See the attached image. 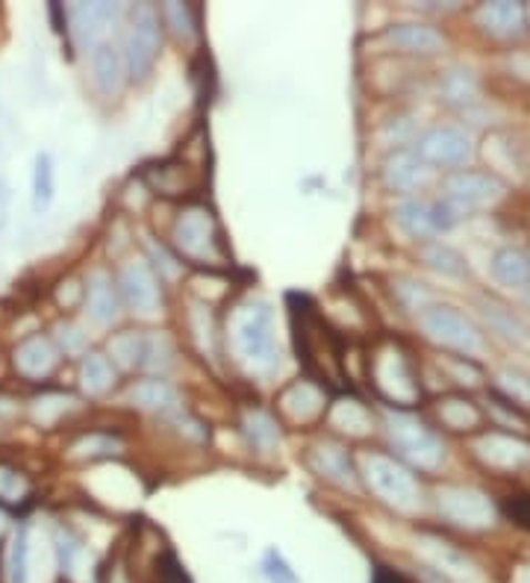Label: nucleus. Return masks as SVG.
Listing matches in <instances>:
<instances>
[{
	"label": "nucleus",
	"mask_w": 530,
	"mask_h": 583,
	"mask_svg": "<svg viewBox=\"0 0 530 583\" xmlns=\"http://www.w3.org/2000/svg\"><path fill=\"white\" fill-rule=\"evenodd\" d=\"M231 339L239 360L263 378L281 369V345L274 339V318L268 304L251 300L233 309Z\"/></svg>",
	"instance_id": "nucleus-1"
},
{
	"label": "nucleus",
	"mask_w": 530,
	"mask_h": 583,
	"mask_svg": "<svg viewBox=\"0 0 530 583\" xmlns=\"http://www.w3.org/2000/svg\"><path fill=\"white\" fill-rule=\"evenodd\" d=\"M359 466H363V478H366L368 489L384 504L395 507L398 513H412L416 507H421L419 481L398 460L386 454H366L359 460Z\"/></svg>",
	"instance_id": "nucleus-2"
},
{
	"label": "nucleus",
	"mask_w": 530,
	"mask_h": 583,
	"mask_svg": "<svg viewBox=\"0 0 530 583\" xmlns=\"http://www.w3.org/2000/svg\"><path fill=\"white\" fill-rule=\"evenodd\" d=\"M419 325L430 342L442 345L448 351H457V357H480L487 342L480 327L469 316H462L460 309L448 307V304H430L419 316Z\"/></svg>",
	"instance_id": "nucleus-3"
},
{
	"label": "nucleus",
	"mask_w": 530,
	"mask_h": 583,
	"mask_svg": "<svg viewBox=\"0 0 530 583\" xmlns=\"http://www.w3.org/2000/svg\"><path fill=\"white\" fill-rule=\"evenodd\" d=\"M371 383L395 407H412L421 398V383L416 378L410 357L395 342H384L371 357Z\"/></svg>",
	"instance_id": "nucleus-4"
},
{
	"label": "nucleus",
	"mask_w": 530,
	"mask_h": 583,
	"mask_svg": "<svg viewBox=\"0 0 530 583\" xmlns=\"http://www.w3.org/2000/svg\"><path fill=\"white\" fill-rule=\"evenodd\" d=\"M174 245L186 259L201 266H218L224 259V245L215 215L206 206H188L174 222Z\"/></svg>",
	"instance_id": "nucleus-5"
},
{
	"label": "nucleus",
	"mask_w": 530,
	"mask_h": 583,
	"mask_svg": "<svg viewBox=\"0 0 530 583\" xmlns=\"http://www.w3.org/2000/svg\"><path fill=\"white\" fill-rule=\"evenodd\" d=\"M386 428H389V442L398 454L412 463L421 472H437L445 460L442 439L421 421L401 416V412H389L386 416Z\"/></svg>",
	"instance_id": "nucleus-6"
},
{
	"label": "nucleus",
	"mask_w": 530,
	"mask_h": 583,
	"mask_svg": "<svg viewBox=\"0 0 530 583\" xmlns=\"http://www.w3.org/2000/svg\"><path fill=\"white\" fill-rule=\"evenodd\" d=\"M156 53H160V12L142 3L133 9L128 33L121 42V57H124V69L130 78L145 80L154 69Z\"/></svg>",
	"instance_id": "nucleus-7"
},
{
	"label": "nucleus",
	"mask_w": 530,
	"mask_h": 583,
	"mask_svg": "<svg viewBox=\"0 0 530 583\" xmlns=\"http://www.w3.org/2000/svg\"><path fill=\"white\" fill-rule=\"evenodd\" d=\"M439 515L460 531H487L496 524V507L483 492L469 487H445L437 498Z\"/></svg>",
	"instance_id": "nucleus-8"
},
{
	"label": "nucleus",
	"mask_w": 530,
	"mask_h": 583,
	"mask_svg": "<svg viewBox=\"0 0 530 583\" xmlns=\"http://www.w3.org/2000/svg\"><path fill=\"white\" fill-rule=\"evenodd\" d=\"M471 454L483 469L498 474H519L530 469V442L504 430L480 433L471 446Z\"/></svg>",
	"instance_id": "nucleus-9"
},
{
	"label": "nucleus",
	"mask_w": 530,
	"mask_h": 583,
	"mask_svg": "<svg viewBox=\"0 0 530 583\" xmlns=\"http://www.w3.org/2000/svg\"><path fill=\"white\" fill-rule=\"evenodd\" d=\"M442 190V201H448L460 215L492 206L504 197V183L489 172H453L451 177H445Z\"/></svg>",
	"instance_id": "nucleus-10"
},
{
	"label": "nucleus",
	"mask_w": 530,
	"mask_h": 583,
	"mask_svg": "<svg viewBox=\"0 0 530 583\" xmlns=\"http://www.w3.org/2000/svg\"><path fill=\"white\" fill-rule=\"evenodd\" d=\"M416 156L437 168H460L471 160V139L460 127H430L416 142Z\"/></svg>",
	"instance_id": "nucleus-11"
},
{
	"label": "nucleus",
	"mask_w": 530,
	"mask_h": 583,
	"mask_svg": "<svg viewBox=\"0 0 530 583\" xmlns=\"http://www.w3.org/2000/svg\"><path fill=\"white\" fill-rule=\"evenodd\" d=\"M421 566L430 575H437L439 583H478L480 572L460 549H453L451 542L437 540V536H425L419 545Z\"/></svg>",
	"instance_id": "nucleus-12"
},
{
	"label": "nucleus",
	"mask_w": 530,
	"mask_h": 583,
	"mask_svg": "<svg viewBox=\"0 0 530 583\" xmlns=\"http://www.w3.org/2000/svg\"><path fill=\"white\" fill-rule=\"evenodd\" d=\"M475 24L480 27V33H487L496 42H519L522 35H528V7L524 3H510V0L480 3L475 9Z\"/></svg>",
	"instance_id": "nucleus-13"
},
{
	"label": "nucleus",
	"mask_w": 530,
	"mask_h": 583,
	"mask_svg": "<svg viewBox=\"0 0 530 583\" xmlns=\"http://www.w3.org/2000/svg\"><path fill=\"white\" fill-rule=\"evenodd\" d=\"M119 289L133 313H139V316L145 318L156 316L163 295H160V284H156L154 268L147 266L145 259H130V263L121 266Z\"/></svg>",
	"instance_id": "nucleus-14"
},
{
	"label": "nucleus",
	"mask_w": 530,
	"mask_h": 583,
	"mask_svg": "<svg viewBox=\"0 0 530 583\" xmlns=\"http://www.w3.org/2000/svg\"><path fill=\"white\" fill-rule=\"evenodd\" d=\"M277 407H281L283 419L298 425V428H307V425H316L318 419H325V389L316 387L313 380H295V383L283 389L281 398H277Z\"/></svg>",
	"instance_id": "nucleus-15"
},
{
	"label": "nucleus",
	"mask_w": 530,
	"mask_h": 583,
	"mask_svg": "<svg viewBox=\"0 0 530 583\" xmlns=\"http://www.w3.org/2000/svg\"><path fill=\"white\" fill-rule=\"evenodd\" d=\"M380 174H384L386 190L398 192V195L421 192L430 181V168L416 156V151H395V154H389Z\"/></svg>",
	"instance_id": "nucleus-16"
},
{
	"label": "nucleus",
	"mask_w": 530,
	"mask_h": 583,
	"mask_svg": "<svg viewBox=\"0 0 530 583\" xmlns=\"http://www.w3.org/2000/svg\"><path fill=\"white\" fill-rule=\"evenodd\" d=\"M12 362H16V371L21 378L44 380L57 369L60 351H57V345L48 336H30V339L18 345L16 354H12Z\"/></svg>",
	"instance_id": "nucleus-17"
},
{
	"label": "nucleus",
	"mask_w": 530,
	"mask_h": 583,
	"mask_svg": "<svg viewBox=\"0 0 530 583\" xmlns=\"http://www.w3.org/2000/svg\"><path fill=\"white\" fill-rule=\"evenodd\" d=\"M386 42L393 44L395 51L410 53V57H437L445 48L442 33L428 24H419V21L393 24L386 30Z\"/></svg>",
	"instance_id": "nucleus-18"
},
{
	"label": "nucleus",
	"mask_w": 530,
	"mask_h": 583,
	"mask_svg": "<svg viewBox=\"0 0 530 583\" xmlns=\"http://www.w3.org/2000/svg\"><path fill=\"white\" fill-rule=\"evenodd\" d=\"M307 460H309V469H313L316 474H322L325 481L336 483V487H343V489L357 487V472H354L351 457H348L345 448L325 442V446L313 448Z\"/></svg>",
	"instance_id": "nucleus-19"
},
{
	"label": "nucleus",
	"mask_w": 530,
	"mask_h": 583,
	"mask_svg": "<svg viewBox=\"0 0 530 583\" xmlns=\"http://www.w3.org/2000/svg\"><path fill=\"white\" fill-rule=\"evenodd\" d=\"M83 300L86 313L94 325H112L119 318V292L106 272H92L83 286Z\"/></svg>",
	"instance_id": "nucleus-20"
},
{
	"label": "nucleus",
	"mask_w": 530,
	"mask_h": 583,
	"mask_svg": "<svg viewBox=\"0 0 530 583\" xmlns=\"http://www.w3.org/2000/svg\"><path fill=\"white\" fill-rule=\"evenodd\" d=\"M437 419L453 433H475L483 425V410L466 395H445L437 401Z\"/></svg>",
	"instance_id": "nucleus-21"
},
{
	"label": "nucleus",
	"mask_w": 530,
	"mask_h": 583,
	"mask_svg": "<svg viewBox=\"0 0 530 583\" xmlns=\"http://www.w3.org/2000/svg\"><path fill=\"white\" fill-rule=\"evenodd\" d=\"M124 57H121L119 48L112 44H98L92 51V78L94 86L101 89L103 95H119L121 86H124Z\"/></svg>",
	"instance_id": "nucleus-22"
},
{
	"label": "nucleus",
	"mask_w": 530,
	"mask_h": 583,
	"mask_svg": "<svg viewBox=\"0 0 530 583\" xmlns=\"http://www.w3.org/2000/svg\"><path fill=\"white\" fill-rule=\"evenodd\" d=\"M480 316L487 321V327L492 334H498L501 339L513 345H530V327L524 325L522 318L516 316L513 309L504 307V304H498V300H483L480 304Z\"/></svg>",
	"instance_id": "nucleus-23"
},
{
	"label": "nucleus",
	"mask_w": 530,
	"mask_h": 583,
	"mask_svg": "<svg viewBox=\"0 0 530 583\" xmlns=\"http://www.w3.org/2000/svg\"><path fill=\"white\" fill-rule=\"evenodd\" d=\"M395 222L412 239H430V236L439 233L437 209L428 201H404V204H398L395 206Z\"/></svg>",
	"instance_id": "nucleus-24"
},
{
	"label": "nucleus",
	"mask_w": 530,
	"mask_h": 583,
	"mask_svg": "<svg viewBox=\"0 0 530 583\" xmlns=\"http://www.w3.org/2000/svg\"><path fill=\"white\" fill-rule=\"evenodd\" d=\"M119 3H80V7L71 9V18H74V27H78L80 42H94V39L119 18Z\"/></svg>",
	"instance_id": "nucleus-25"
},
{
	"label": "nucleus",
	"mask_w": 530,
	"mask_h": 583,
	"mask_svg": "<svg viewBox=\"0 0 530 583\" xmlns=\"http://www.w3.org/2000/svg\"><path fill=\"white\" fill-rule=\"evenodd\" d=\"M33 549H30V533L27 528H18L9 536L7 554H3V581L7 583H30L33 572Z\"/></svg>",
	"instance_id": "nucleus-26"
},
{
	"label": "nucleus",
	"mask_w": 530,
	"mask_h": 583,
	"mask_svg": "<svg viewBox=\"0 0 530 583\" xmlns=\"http://www.w3.org/2000/svg\"><path fill=\"white\" fill-rule=\"evenodd\" d=\"M327 419H330V425H334L336 430H343V433H348V437H368L371 433V412H368V407L363 401H357V398H339V401L330 407V412H327Z\"/></svg>",
	"instance_id": "nucleus-27"
},
{
	"label": "nucleus",
	"mask_w": 530,
	"mask_h": 583,
	"mask_svg": "<svg viewBox=\"0 0 530 583\" xmlns=\"http://www.w3.org/2000/svg\"><path fill=\"white\" fill-rule=\"evenodd\" d=\"M492 277L507 289L530 286V257L519 248H501L492 257Z\"/></svg>",
	"instance_id": "nucleus-28"
},
{
	"label": "nucleus",
	"mask_w": 530,
	"mask_h": 583,
	"mask_svg": "<svg viewBox=\"0 0 530 583\" xmlns=\"http://www.w3.org/2000/svg\"><path fill=\"white\" fill-rule=\"evenodd\" d=\"M130 403L145 412H172L177 410V392L165 380H142L133 383L128 392Z\"/></svg>",
	"instance_id": "nucleus-29"
},
{
	"label": "nucleus",
	"mask_w": 530,
	"mask_h": 583,
	"mask_svg": "<svg viewBox=\"0 0 530 583\" xmlns=\"http://www.w3.org/2000/svg\"><path fill=\"white\" fill-rule=\"evenodd\" d=\"M112 387H115V366L103 354H83V362H80V389L89 398H101Z\"/></svg>",
	"instance_id": "nucleus-30"
},
{
	"label": "nucleus",
	"mask_w": 530,
	"mask_h": 583,
	"mask_svg": "<svg viewBox=\"0 0 530 583\" xmlns=\"http://www.w3.org/2000/svg\"><path fill=\"white\" fill-rule=\"evenodd\" d=\"M421 263L428 268H434L437 275L442 277H457V280H466L469 277V263L462 257L460 250L448 248L442 242H425L419 248Z\"/></svg>",
	"instance_id": "nucleus-31"
},
{
	"label": "nucleus",
	"mask_w": 530,
	"mask_h": 583,
	"mask_svg": "<svg viewBox=\"0 0 530 583\" xmlns=\"http://www.w3.org/2000/svg\"><path fill=\"white\" fill-rule=\"evenodd\" d=\"M242 430H245V439L248 446L259 454H272L274 448L281 446V428L277 421L263 410H248L242 416Z\"/></svg>",
	"instance_id": "nucleus-32"
},
{
	"label": "nucleus",
	"mask_w": 530,
	"mask_h": 583,
	"mask_svg": "<svg viewBox=\"0 0 530 583\" xmlns=\"http://www.w3.org/2000/svg\"><path fill=\"white\" fill-rule=\"evenodd\" d=\"M112 362L119 369H142V354H145V336L136 330H124V334L110 339Z\"/></svg>",
	"instance_id": "nucleus-33"
},
{
	"label": "nucleus",
	"mask_w": 530,
	"mask_h": 583,
	"mask_svg": "<svg viewBox=\"0 0 530 583\" xmlns=\"http://www.w3.org/2000/svg\"><path fill=\"white\" fill-rule=\"evenodd\" d=\"M57 195V174H53L51 154H39L33 163V209L44 213Z\"/></svg>",
	"instance_id": "nucleus-34"
},
{
	"label": "nucleus",
	"mask_w": 530,
	"mask_h": 583,
	"mask_svg": "<svg viewBox=\"0 0 530 583\" xmlns=\"http://www.w3.org/2000/svg\"><path fill=\"white\" fill-rule=\"evenodd\" d=\"M147 183H151L160 195L169 197H180L192 190L186 165H156V168L147 172Z\"/></svg>",
	"instance_id": "nucleus-35"
},
{
	"label": "nucleus",
	"mask_w": 530,
	"mask_h": 583,
	"mask_svg": "<svg viewBox=\"0 0 530 583\" xmlns=\"http://www.w3.org/2000/svg\"><path fill=\"white\" fill-rule=\"evenodd\" d=\"M439 92L448 103H471L478 98V80L471 71L451 69L439 78Z\"/></svg>",
	"instance_id": "nucleus-36"
},
{
	"label": "nucleus",
	"mask_w": 530,
	"mask_h": 583,
	"mask_svg": "<svg viewBox=\"0 0 530 583\" xmlns=\"http://www.w3.org/2000/svg\"><path fill=\"white\" fill-rule=\"evenodd\" d=\"M393 295L407 313H416V316H421V313L430 307V300H434L428 286L419 284V280H410V277H398V280H393Z\"/></svg>",
	"instance_id": "nucleus-37"
},
{
	"label": "nucleus",
	"mask_w": 530,
	"mask_h": 583,
	"mask_svg": "<svg viewBox=\"0 0 530 583\" xmlns=\"http://www.w3.org/2000/svg\"><path fill=\"white\" fill-rule=\"evenodd\" d=\"M498 395L516 403L519 410H530V375L519 369H504L498 375Z\"/></svg>",
	"instance_id": "nucleus-38"
},
{
	"label": "nucleus",
	"mask_w": 530,
	"mask_h": 583,
	"mask_svg": "<svg viewBox=\"0 0 530 583\" xmlns=\"http://www.w3.org/2000/svg\"><path fill=\"white\" fill-rule=\"evenodd\" d=\"M156 12L169 24L174 39H180V42H192L195 39V18H192V9L186 3H163Z\"/></svg>",
	"instance_id": "nucleus-39"
},
{
	"label": "nucleus",
	"mask_w": 530,
	"mask_h": 583,
	"mask_svg": "<svg viewBox=\"0 0 530 583\" xmlns=\"http://www.w3.org/2000/svg\"><path fill=\"white\" fill-rule=\"evenodd\" d=\"M489 410L496 416L498 428H504V433H513V430H530L528 412L519 410L516 403H510L498 392H492V398H489Z\"/></svg>",
	"instance_id": "nucleus-40"
},
{
	"label": "nucleus",
	"mask_w": 530,
	"mask_h": 583,
	"mask_svg": "<svg viewBox=\"0 0 530 583\" xmlns=\"http://www.w3.org/2000/svg\"><path fill=\"white\" fill-rule=\"evenodd\" d=\"M439 366H442V371L453 380V383H462V387H478L480 380H483L480 366L475 360H469V357L445 354V357H439Z\"/></svg>",
	"instance_id": "nucleus-41"
},
{
	"label": "nucleus",
	"mask_w": 530,
	"mask_h": 583,
	"mask_svg": "<svg viewBox=\"0 0 530 583\" xmlns=\"http://www.w3.org/2000/svg\"><path fill=\"white\" fill-rule=\"evenodd\" d=\"M27 495H30V481L18 469H9V466H0V501L9 507L24 504Z\"/></svg>",
	"instance_id": "nucleus-42"
},
{
	"label": "nucleus",
	"mask_w": 530,
	"mask_h": 583,
	"mask_svg": "<svg viewBox=\"0 0 530 583\" xmlns=\"http://www.w3.org/2000/svg\"><path fill=\"white\" fill-rule=\"evenodd\" d=\"M71 398L69 395H42V398H35L33 401V419L35 425H42V428H51L53 421L60 419L62 412L71 410Z\"/></svg>",
	"instance_id": "nucleus-43"
},
{
	"label": "nucleus",
	"mask_w": 530,
	"mask_h": 583,
	"mask_svg": "<svg viewBox=\"0 0 530 583\" xmlns=\"http://www.w3.org/2000/svg\"><path fill=\"white\" fill-rule=\"evenodd\" d=\"M172 362V345L160 334L145 336V354H142V369L165 371Z\"/></svg>",
	"instance_id": "nucleus-44"
},
{
	"label": "nucleus",
	"mask_w": 530,
	"mask_h": 583,
	"mask_svg": "<svg viewBox=\"0 0 530 583\" xmlns=\"http://www.w3.org/2000/svg\"><path fill=\"white\" fill-rule=\"evenodd\" d=\"M259 569H263V577L268 583H300L298 575H295V569L286 563V558H283L281 551L274 549L265 551Z\"/></svg>",
	"instance_id": "nucleus-45"
},
{
	"label": "nucleus",
	"mask_w": 530,
	"mask_h": 583,
	"mask_svg": "<svg viewBox=\"0 0 530 583\" xmlns=\"http://www.w3.org/2000/svg\"><path fill=\"white\" fill-rule=\"evenodd\" d=\"M119 439L101 437V433H92V437L80 439L78 446L71 448L74 457H103V454H115L119 451Z\"/></svg>",
	"instance_id": "nucleus-46"
},
{
	"label": "nucleus",
	"mask_w": 530,
	"mask_h": 583,
	"mask_svg": "<svg viewBox=\"0 0 530 583\" xmlns=\"http://www.w3.org/2000/svg\"><path fill=\"white\" fill-rule=\"evenodd\" d=\"M53 339H57V345H60L65 354L86 351V334H83L80 327L69 325V321H65V325H57V336H53Z\"/></svg>",
	"instance_id": "nucleus-47"
},
{
	"label": "nucleus",
	"mask_w": 530,
	"mask_h": 583,
	"mask_svg": "<svg viewBox=\"0 0 530 583\" xmlns=\"http://www.w3.org/2000/svg\"><path fill=\"white\" fill-rule=\"evenodd\" d=\"M147 257L154 259V272H160L163 277H177L180 275V263L163 248V245H156L154 239L147 242Z\"/></svg>",
	"instance_id": "nucleus-48"
},
{
	"label": "nucleus",
	"mask_w": 530,
	"mask_h": 583,
	"mask_svg": "<svg viewBox=\"0 0 530 583\" xmlns=\"http://www.w3.org/2000/svg\"><path fill=\"white\" fill-rule=\"evenodd\" d=\"M504 513L510 515L516 524H522V528H528L530 531V492H524V495L507 498Z\"/></svg>",
	"instance_id": "nucleus-49"
},
{
	"label": "nucleus",
	"mask_w": 530,
	"mask_h": 583,
	"mask_svg": "<svg viewBox=\"0 0 530 583\" xmlns=\"http://www.w3.org/2000/svg\"><path fill=\"white\" fill-rule=\"evenodd\" d=\"M510 78L516 80H530V53H522V51H516L513 57H510Z\"/></svg>",
	"instance_id": "nucleus-50"
},
{
	"label": "nucleus",
	"mask_w": 530,
	"mask_h": 583,
	"mask_svg": "<svg viewBox=\"0 0 530 583\" xmlns=\"http://www.w3.org/2000/svg\"><path fill=\"white\" fill-rule=\"evenodd\" d=\"M16 412H18L16 401H9V398H0V428H3V425H7V421L12 419Z\"/></svg>",
	"instance_id": "nucleus-51"
},
{
	"label": "nucleus",
	"mask_w": 530,
	"mask_h": 583,
	"mask_svg": "<svg viewBox=\"0 0 530 583\" xmlns=\"http://www.w3.org/2000/svg\"><path fill=\"white\" fill-rule=\"evenodd\" d=\"M3 528H7V515H3V510H0V533H3Z\"/></svg>",
	"instance_id": "nucleus-52"
},
{
	"label": "nucleus",
	"mask_w": 530,
	"mask_h": 583,
	"mask_svg": "<svg viewBox=\"0 0 530 583\" xmlns=\"http://www.w3.org/2000/svg\"><path fill=\"white\" fill-rule=\"evenodd\" d=\"M524 300H528V307H530V292H528V298H524Z\"/></svg>",
	"instance_id": "nucleus-53"
}]
</instances>
